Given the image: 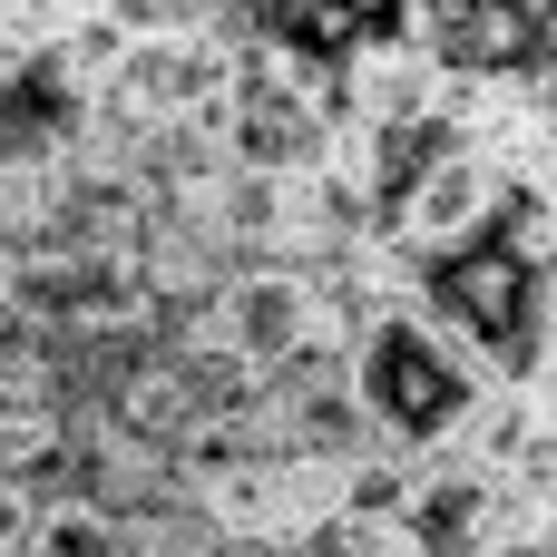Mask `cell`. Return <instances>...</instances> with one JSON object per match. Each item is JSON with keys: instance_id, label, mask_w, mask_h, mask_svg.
Segmentation results:
<instances>
[{"instance_id": "obj_1", "label": "cell", "mask_w": 557, "mask_h": 557, "mask_svg": "<svg viewBox=\"0 0 557 557\" xmlns=\"http://www.w3.org/2000/svg\"><path fill=\"white\" fill-rule=\"evenodd\" d=\"M343 382H352L362 431H372L382 460H441V450H460V431H470L480 401L499 392V382L480 372V352H460L421 304H382V313L362 323Z\"/></svg>"}, {"instance_id": "obj_2", "label": "cell", "mask_w": 557, "mask_h": 557, "mask_svg": "<svg viewBox=\"0 0 557 557\" xmlns=\"http://www.w3.org/2000/svg\"><path fill=\"white\" fill-rule=\"evenodd\" d=\"M333 147H343V108L313 88V78H294L274 49H235V88H225V157L245 166V176H284V186H304V176H323L333 166Z\"/></svg>"}, {"instance_id": "obj_3", "label": "cell", "mask_w": 557, "mask_h": 557, "mask_svg": "<svg viewBox=\"0 0 557 557\" xmlns=\"http://www.w3.org/2000/svg\"><path fill=\"white\" fill-rule=\"evenodd\" d=\"M98 137V78L69 39L0 59V176H69Z\"/></svg>"}, {"instance_id": "obj_4", "label": "cell", "mask_w": 557, "mask_h": 557, "mask_svg": "<svg viewBox=\"0 0 557 557\" xmlns=\"http://www.w3.org/2000/svg\"><path fill=\"white\" fill-rule=\"evenodd\" d=\"M245 29H255V49H274L294 78H313L333 108H343V78H352L362 59L421 49V29L401 20V0H245Z\"/></svg>"}, {"instance_id": "obj_5", "label": "cell", "mask_w": 557, "mask_h": 557, "mask_svg": "<svg viewBox=\"0 0 557 557\" xmlns=\"http://www.w3.org/2000/svg\"><path fill=\"white\" fill-rule=\"evenodd\" d=\"M392 529H401V557H490L519 529V499H509V480H490L470 460H411Z\"/></svg>"}, {"instance_id": "obj_6", "label": "cell", "mask_w": 557, "mask_h": 557, "mask_svg": "<svg viewBox=\"0 0 557 557\" xmlns=\"http://www.w3.org/2000/svg\"><path fill=\"white\" fill-rule=\"evenodd\" d=\"M29 557H147V529H127L117 509H88V499H39Z\"/></svg>"}, {"instance_id": "obj_7", "label": "cell", "mask_w": 557, "mask_h": 557, "mask_svg": "<svg viewBox=\"0 0 557 557\" xmlns=\"http://www.w3.org/2000/svg\"><path fill=\"white\" fill-rule=\"evenodd\" d=\"M29 529H39V499L0 480V557H29Z\"/></svg>"}, {"instance_id": "obj_8", "label": "cell", "mask_w": 557, "mask_h": 557, "mask_svg": "<svg viewBox=\"0 0 557 557\" xmlns=\"http://www.w3.org/2000/svg\"><path fill=\"white\" fill-rule=\"evenodd\" d=\"M490 10H499V20H529V29L548 20V0H490Z\"/></svg>"}, {"instance_id": "obj_9", "label": "cell", "mask_w": 557, "mask_h": 557, "mask_svg": "<svg viewBox=\"0 0 557 557\" xmlns=\"http://www.w3.org/2000/svg\"><path fill=\"white\" fill-rule=\"evenodd\" d=\"M548 39H557V0H548Z\"/></svg>"}]
</instances>
